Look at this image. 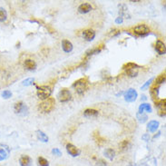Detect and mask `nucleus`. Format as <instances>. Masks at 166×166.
I'll use <instances>...</instances> for the list:
<instances>
[{
  "instance_id": "a878e982",
  "label": "nucleus",
  "mask_w": 166,
  "mask_h": 166,
  "mask_svg": "<svg viewBox=\"0 0 166 166\" xmlns=\"http://www.w3.org/2000/svg\"><path fill=\"white\" fill-rule=\"evenodd\" d=\"M11 95H12V93L10 92L9 90H6V91H4L2 93V96L5 99H8L9 97H11Z\"/></svg>"
},
{
  "instance_id": "9d476101",
  "label": "nucleus",
  "mask_w": 166,
  "mask_h": 166,
  "mask_svg": "<svg viewBox=\"0 0 166 166\" xmlns=\"http://www.w3.org/2000/svg\"><path fill=\"white\" fill-rule=\"evenodd\" d=\"M83 36L86 41H92L95 37V32L93 29H86L83 32Z\"/></svg>"
},
{
  "instance_id": "6e6552de",
  "label": "nucleus",
  "mask_w": 166,
  "mask_h": 166,
  "mask_svg": "<svg viewBox=\"0 0 166 166\" xmlns=\"http://www.w3.org/2000/svg\"><path fill=\"white\" fill-rule=\"evenodd\" d=\"M15 113H17V115H26L27 112V107L26 106V105H24L23 102H18L15 105L14 107Z\"/></svg>"
},
{
  "instance_id": "4468645a",
  "label": "nucleus",
  "mask_w": 166,
  "mask_h": 166,
  "mask_svg": "<svg viewBox=\"0 0 166 166\" xmlns=\"http://www.w3.org/2000/svg\"><path fill=\"white\" fill-rule=\"evenodd\" d=\"M62 48H63V50L66 52V53H70V52L73 50V45L70 41L65 39L62 41Z\"/></svg>"
},
{
  "instance_id": "b1692460",
  "label": "nucleus",
  "mask_w": 166,
  "mask_h": 166,
  "mask_svg": "<svg viewBox=\"0 0 166 166\" xmlns=\"http://www.w3.org/2000/svg\"><path fill=\"white\" fill-rule=\"evenodd\" d=\"M164 82H165V74L161 75L160 76H158L157 79H156V82H155V84L158 85H162V83H164Z\"/></svg>"
},
{
  "instance_id": "c756f323",
  "label": "nucleus",
  "mask_w": 166,
  "mask_h": 166,
  "mask_svg": "<svg viewBox=\"0 0 166 166\" xmlns=\"http://www.w3.org/2000/svg\"><path fill=\"white\" fill-rule=\"evenodd\" d=\"M115 23H116V24H121V23H123V17H122V16L117 17L116 20H115Z\"/></svg>"
},
{
  "instance_id": "f03ea898",
  "label": "nucleus",
  "mask_w": 166,
  "mask_h": 166,
  "mask_svg": "<svg viewBox=\"0 0 166 166\" xmlns=\"http://www.w3.org/2000/svg\"><path fill=\"white\" fill-rule=\"evenodd\" d=\"M52 94V90L49 86L46 85H43V86H40L37 87V93L36 95L38 96L39 99L41 100H46L50 97Z\"/></svg>"
},
{
  "instance_id": "f8f14e48",
  "label": "nucleus",
  "mask_w": 166,
  "mask_h": 166,
  "mask_svg": "<svg viewBox=\"0 0 166 166\" xmlns=\"http://www.w3.org/2000/svg\"><path fill=\"white\" fill-rule=\"evenodd\" d=\"M92 10V6L89 3H84L79 6L78 7V12L81 14H86L88 12H90Z\"/></svg>"
},
{
  "instance_id": "9b49d317",
  "label": "nucleus",
  "mask_w": 166,
  "mask_h": 166,
  "mask_svg": "<svg viewBox=\"0 0 166 166\" xmlns=\"http://www.w3.org/2000/svg\"><path fill=\"white\" fill-rule=\"evenodd\" d=\"M155 50L157 51V53L159 55H164L165 51H166V47H165V44L162 41L158 40L156 44H155Z\"/></svg>"
},
{
  "instance_id": "7c9ffc66",
  "label": "nucleus",
  "mask_w": 166,
  "mask_h": 166,
  "mask_svg": "<svg viewBox=\"0 0 166 166\" xmlns=\"http://www.w3.org/2000/svg\"><path fill=\"white\" fill-rule=\"evenodd\" d=\"M147 138H149V136L147 135V134H146V135H143V136H142V139H144V140H146Z\"/></svg>"
},
{
  "instance_id": "2eb2a0df",
  "label": "nucleus",
  "mask_w": 166,
  "mask_h": 166,
  "mask_svg": "<svg viewBox=\"0 0 166 166\" xmlns=\"http://www.w3.org/2000/svg\"><path fill=\"white\" fill-rule=\"evenodd\" d=\"M24 66L27 70H30V71H33L36 68V63L34 60H31V59L26 60L24 63Z\"/></svg>"
},
{
  "instance_id": "cd10ccee",
  "label": "nucleus",
  "mask_w": 166,
  "mask_h": 166,
  "mask_svg": "<svg viewBox=\"0 0 166 166\" xmlns=\"http://www.w3.org/2000/svg\"><path fill=\"white\" fill-rule=\"evenodd\" d=\"M52 152H53L55 155H56V156H61V155H62L61 151H60L59 149H56V148L53 149V151H52Z\"/></svg>"
},
{
  "instance_id": "4be33fe9",
  "label": "nucleus",
  "mask_w": 166,
  "mask_h": 166,
  "mask_svg": "<svg viewBox=\"0 0 166 166\" xmlns=\"http://www.w3.org/2000/svg\"><path fill=\"white\" fill-rule=\"evenodd\" d=\"M37 164H38V166H49L48 161L46 159H45L44 157H38Z\"/></svg>"
},
{
  "instance_id": "0eeeda50",
  "label": "nucleus",
  "mask_w": 166,
  "mask_h": 166,
  "mask_svg": "<svg viewBox=\"0 0 166 166\" xmlns=\"http://www.w3.org/2000/svg\"><path fill=\"white\" fill-rule=\"evenodd\" d=\"M136 98H137V92L133 88L127 90L125 92V94H124V99L127 102H130V103L134 102L136 100Z\"/></svg>"
},
{
  "instance_id": "f3484780",
  "label": "nucleus",
  "mask_w": 166,
  "mask_h": 166,
  "mask_svg": "<svg viewBox=\"0 0 166 166\" xmlns=\"http://www.w3.org/2000/svg\"><path fill=\"white\" fill-rule=\"evenodd\" d=\"M98 111L95 109H86L84 112V115L85 117H95L98 115Z\"/></svg>"
},
{
  "instance_id": "aec40b11",
  "label": "nucleus",
  "mask_w": 166,
  "mask_h": 166,
  "mask_svg": "<svg viewBox=\"0 0 166 166\" xmlns=\"http://www.w3.org/2000/svg\"><path fill=\"white\" fill-rule=\"evenodd\" d=\"M105 157H107L108 159L113 160L115 156V150L108 148L105 151Z\"/></svg>"
},
{
  "instance_id": "c85d7f7f",
  "label": "nucleus",
  "mask_w": 166,
  "mask_h": 166,
  "mask_svg": "<svg viewBox=\"0 0 166 166\" xmlns=\"http://www.w3.org/2000/svg\"><path fill=\"white\" fill-rule=\"evenodd\" d=\"M152 81H153V79H152H152H150L149 81H147V82H146V83H145V84H144V85H142V89L143 90V89H145V88H147V87H148V86L150 85V84H151V83H152Z\"/></svg>"
},
{
  "instance_id": "7ed1b4c3",
  "label": "nucleus",
  "mask_w": 166,
  "mask_h": 166,
  "mask_svg": "<svg viewBox=\"0 0 166 166\" xmlns=\"http://www.w3.org/2000/svg\"><path fill=\"white\" fill-rule=\"evenodd\" d=\"M87 86V79L86 78H81L79 80H77L74 85H73V87H74L76 92L79 95L84 94V92L85 91Z\"/></svg>"
},
{
  "instance_id": "f257e3e1",
  "label": "nucleus",
  "mask_w": 166,
  "mask_h": 166,
  "mask_svg": "<svg viewBox=\"0 0 166 166\" xmlns=\"http://www.w3.org/2000/svg\"><path fill=\"white\" fill-rule=\"evenodd\" d=\"M55 105H56L55 99L49 97L48 99L45 100L43 103H40L39 106H38V109H39L40 112H42V113H49L54 109Z\"/></svg>"
},
{
  "instance_id": "dca6fc26",
  "label": "nucleus",
  "mask_w": 166,
  "mask_h": 166,
  "mask_svg": "<svg viewBox=\"0 0 166 166\" xmlns=\"http://www.w3.org/2000/svg\"><path fill=\"white\" fill-rule=\"evenodd\" d=\"M158 127H159V122H157V121H151V122H149L148 125H147V129L151 133L156 132Z\"/></svg>"
},
{
  "instance_id": "2f4dec72",
  "label": "nucleus",
  "mask_w": 166,
  "mask_h": 166,
  "mask_svg": "<svg viewBox=\"0 0 166 166\" xmlns=\"http://www.w3.org/2000/svg\"><path fill=\"white\" fill-rule=\"evenodd\" d=\"M129 166H133V165H129Z\"/></svg>"
},
{
  "instance_id": "20e7f679",
  "label": "nucleus",
  "mask_w": 166,
  "mask_h": 166,
  "mask_svg": "<svg viewBox=\"0 0 166 166\" xmlns=\"http://www.w3.org/2000/svg\"><path fill=\"white\" fill-rule=\"evenodd\" d=\"M138 68L139 66L133 63H128L123 66V69L126 70V75L130 77H135L138 75Z\"/></svg>"
},
{
  "instance_id": "423d86ee",
  "label": "nucleus",
  "mask_w": 166,
  "mask_h": 166,
  "mask_svg": "<svg viewBox=\"0 0 166 166\" xmlns=\"http://www.w3.org/2000/svg\"><path fill=\"white\" fill-rule=\"evenodd\" d=\"M58 99H59V101L60 102H62V103H66V102H68L70 99H71V97H72V95H71V93L69 92V90H67V89H63V90H61L60 92H59V94H58Z\"/></svg>"
},
{
  "instance_id": "bb28decb",
  "label": "nucleus",
  "mask_w": 166,
  "mask_h": 166,
  "mask_svg": "<svg viewBox=\"0 0 166 166\" xmlns=\"http://www.w3.org/2000/svg\"><path fill=\"white\" fill-rule=\"evenodd\" d=\"M138 119H139V121L141 123H144V122H146V120H147V116L146 115H143L142 113V116H140L138 115Z\"/></svg>"
},
{
  "instance_id": "39448f33",
  "label": "nucleus",
  "mask_w": 166,
  "mask_h": 166,
  "mask_svg": "<svg viewBox=\"0 0 166 166\" xmlns=\"http://www.w3.org/2000/svg\"><path fill=\"white\" fill-rule=\"evenodd\" d=\"M133 32H134V34H136L137 36H147L150 33V29L146 25L142 24V25H139V26L134 27L133 28Z\"/></svg>"
},
{
  "instance_id": "6ab92c4d",
  "label": "nucleus",
  "mask_w": 166,
  "mask_h": 166,
  "mask_svg": "<svg viewBox=\"0 0 166 166\" xmlns=\"http://www.w3.org/2000/svg\"><path fill=\"white\" fill-rule=\"evenodd\" d=\"M147 111L148 113H151L152 112V107L149 103H142V105L139 106V113H142L143 111Z\"/></svg>"
},
{
  "instance_id": "393cba45",
  "label": "nucleus",
  "mask_w": 166,
  "mask_h": 166,
  "mask_svg": "<svg viewBox=\"0 0 166 166\" xmlns=\"http://www.w3.org/2000/svg\"><path fill=\"white\" fill-rule=\"evenodd\" d=\"M34 81H35V78H27V79H26V80L23 82V85H26V86L31 85L33 84Z\"/></svg>"
},
{
  "instance_id": "5701e85b",
  "label": "nucleus",
  "mask_w": 166,
  "mask_h": 166,
  "mask_svg": "<svg viewBox=\"0 0 166 166\" xmlns=\"http://www.w3.org/2000/svg\"><path fill=\"white\" fill-rule=\"evenodd\" d=\"M6 17H7V14H6V11L2 8L0 7V22H4L6 20Z\"/></svg>"
},
{
  "instance_id": "a211bd4d",
  "label": "nucleus",
  "mask_w": 166,
  "mask_h": 166,
  "mask_svg": "<svg viewBox=\"0 0 166 166\" xmlns=\"http://www.w3.org/2000/svg\"><path fill=\"white\" fill-rule=\"evenodd\" d=\"M36 134H37L38 140H40L41 142H48V136L44 132L38 130V131H36Z\"/></svg>"
},
{
  "instance_id": "412c9836",
  "label": "nucleus",
  "mask_w": 166,
  "mask_h": 166,
  "mask_svg": "<svg viewBox=\"0 0 166 166\" xmlns=\"http://www.w3.org/2000/svg\"><path fill=\"white\" fill-rule=\"evenodd\" d=\"M130 147V142L129 141L127 140H124L120 144H119V148L122 150V151H127Z\"/></svg>"
},
{
  "instance_id": "ddd939ff",
  "label": "nucleus",
  "mask_w": 166,
  "mask_h": 166,
  "mask_svg": "<svg viewBox=\"0 0 166 166\" xmlns=\"http://www.w3.org/2000/svg\"><path fill=\"white\" fill-rule=\"evenodd\" d=\"M19 163L21 166H31L32 160H31L28 155H22L19 159Z\"/></svg>"
},
{
  "instance_id": "1a4fd4ad",
  "label": "nucleus",
  "mask_w": 166,
  "mask_h": 166,
  "mask_svg": "<svg viewBox=\"0 0 166 166\" xmlns=\"http://www.w3.org/2000/svg\"><path fill=\"white\" fill-rule=\"evenodd\" d=\"M66 151H67V152H68L70 155H72L73 157L78 156V155L80 154V152H81V151H80L76 146H75L74 144H72V143L66 144Z\"/></svg>"
}]
</instances>
